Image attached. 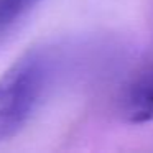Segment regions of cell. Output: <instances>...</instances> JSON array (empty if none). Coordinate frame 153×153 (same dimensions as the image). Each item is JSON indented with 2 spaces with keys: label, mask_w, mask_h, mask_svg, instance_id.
<instances>
[{
  "label": "cell",
  "mask_w": 153,
  "mask_h": 153,
  "mask_svg": "<svg viewBox=\"0 0 153 153\" xmlns=\"http://www.w3.org/2000/svg\"><path fill=\"white\" fill-rule=\"evenodd\" d=\"M48 48L28 50L0 76V143L23 130L41 104L56 71Z\"/></svg>",
  "instance_id": "1"
},
{
  "label": "cell",
  "mask_w": 153,
  "mask_h": 153,
  "mask_svg": "<svg viewBox=\"0 0 153 153\" xmlns=\"http://www.w3.org/2000/svg\"><path fill=\"white\" fill-rule=\"evenodd\" d=\"M120 110L130 123L153 120V59L138 69L125 84L120 97Z\"/></svg>",
  "instance_id": "2"
},
{
  "label": "cell",
  "mask_w": 153,
  "mask_h": 153,
  "mask_svg": "<svg viewBox=\"0 0 153 153\" xmlns=\"http://www.w3.org/2000/svg\"><path fill=\"white\" fill-rule=\"evenodd\" d=\"M43 0H0V30L27 17Z\"/></svg>",
  "instance_id": "3"
}]
</instances>
